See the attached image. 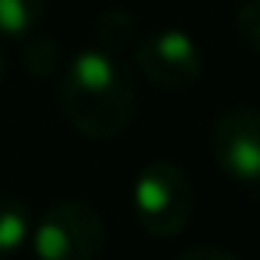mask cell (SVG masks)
<instances>
[{
    "mask_svg": "<svg viewBox=\"0 0 260 260\" xmlns=\"http://www.w3.org/2000/svg\"><path fill=\"white\" fill-rule=\"evenodd\" d=\"M132 214L155 237L181 234L194 214V188L188 172L168 158L148 161L132 184Z\"/></svg>",
    "mask_w": 260,
    "mask_h": 260,
    "instance_id": "obj_2",
    "label": "cell"
},
{
    "mask_svg": "<svg viewBox=\"0 0 260 260\" xmlns=\"http://www.w3.org/2000/svg\"><path fill=\"white\" fill-rule=\"evenodd\" d=\"M4 70H7V63H4V50H0V79H4Z\"/></svg>",
    "mask_w": 260,
    "mask_h": 260,
    "instance_id": "obj_12",
    "label": "cell"
},
{
    "mask_svg": "<svg viewBox=\"0 0 260 260\" xmlns=\"http://www.w3.org/2000/svg\"><path fill=\"white\" fill-rule=\"evenodd\" d=\"M30 237V208L20 198L0 194V260L17 254Z\"/></svg>",
    "mask_w": 260,
    "mask_h": 260,
    "instance_id": "obj_7",
    "label": "cell"
},
{
    "mask_svg": "<svg viewBox=\"0 0 260 260\" xmlns=\"http://www.w3.org/2000/svg\"><path fill=\"white\" fill-rule=\"evenodd\" d=\"M234 30L247 53H260V0H244L234 13Z\"/></svg>",
    "mask_w": 260,
    "mask_h": 260,
    "instance_id": "obj_10",
    "label": "cell"
},
{
    "mask_svg": "<svg viewBox=\"0 0 260 260\" xmlns=\"http://www.w3.org/2000/svg\"><path fill=\"white\" fill-rule=\"evenodd\" d=\"M211 158L250 194L260 181V115L250 102L224 109L211 128Z\"/></svg>",
    "mask_w": 260,
    "mask_h": 260,
    "instance_id": "obj_4",
    "label": "cell"
},
{
    "mask_svg": "<svg viewBox=\"0 0 260 260\" xmlns=\"http://www.w3.org/2000/svg\"><path fill=\"white\" fill-rule=\"evenodd\" d=\"M59 109L66 122L86 139H115L135 119V79L125 63L86 46L66 63L59 76Z\"/></svg>",
    "mask_w": 260,
    "mask_h": 260,
    "instance_id": "obj_1",
    "label": "cell"
},
{
    "mask_svg": "<svg viewBox=\"0 0 260 260\" xmlns=\"http://www.w3.org/2000/svg\"><path fill=\"white\" fill-rule=\"evenodd\" d=\"M106 241V224L92 204L66 198L46 208L33 231L37 260H92Z\"/></svg>",
    "mask_w": 260,
    "mask_h": 260,
    "instance_id": "obj_3",
    "label": "cell"
},
{
    "mask_svg": "<svg viewBox=\"0 0 260 260\" xmlns=\"http://www.w3.org/2000/svg\"><path fill=\"white\" fill-rule=\"evenodd\" d=\"M95 50L122 59L128 46H135V17L128 10H106L95 20Z\"/></svg>",
    "mask_w": 260,
    "mask_h": 260,
    "instance_id": "obj_6",
    "label": "cell"
},
{
    "mask_svg": "<svg viewBox=\"0 0 260 260\" xmlns=\"http://www.w3.org/2000/svg\"><path fill=\"white\" fill-rule=\"evenodd\" d=\"M46 13V0H0V37L23 40L37 30Z\"/></svg>",
    "mask_w": 260,
    "mask_h": 260,
    "instance_id": "obj_8",
    "label": "cell"
},
{
    "mask_svg": "<svg viewBox=\"0 0 260 260\" xmlns=\"http://www.w3.org/2000/svg\"><path fill=\"white\" fill-rule=\"evenodd\" d=\"M23 66L37 79H50L63 70V50L53 37H33L23 50Z\"/></svg>",
    "mask_w": 260,
    "mask_h": 260,
    "instance_id": "obj_9",
    "label": "cell"
},
{
    "mask_svg": "<svg viewBox=\"0 0 260 260\" xmlns=\"http://www.w3.org/2000/svg\"><path fill=\"white\" fill-rule=\"evenodd\" d=\"M175 260H241L237 254H231V250L224 247H211V244H198V247H188L181 250Z\"/></svg>",
    "mask_w": 260,
    "mask_h": 260,
    "instance_id": "obj_11",
    "label": "cell"
},
{
    "mask_svg": "<svg viewBox=\"0 0 260 260\" xmlns=\"http://www.w3.org/2000/svg\"><path fill=\"white\" fill-rule=\"evenodd\" d=\"M135 63H139L142 76L148 83L168 89V92L194 86L204 70L201 46L194 43V37H188L178 26H161V30L148 33L145 40H139L135 43Z\"/></svg>",
    "mask_w": 260,
    "mask_h": 260,
    "instance_id": "obj_5",
    "label": "cell"
}]
</instances>
